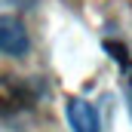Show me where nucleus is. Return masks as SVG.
Segmentation results:
<instances>
[{
  "mask_svg": "<svg viewBox=\"0 0 132 132\" xmlns=\"http://www.w3.org/2000/svg\"><path fill=\"white\" fill-rule=\"evenodd\" d=\"M28 49H31V40H28L25 25H22L19 19H12V15H3V12H0V55L19 59V55H25Z\"/></svg>",
  "mask_w": 132,
  "mask_h": 132,
  "instance_id": "nucleus-2",
  "label": "nucleus"
},
{
  "mask_svg": "<svg viewBox=\"0 0 132 132\" xmlns=\"http://www.w3.org/2000/svg\"><path fill=\"white\" fill-rule=\"evenodd\" d=\"M126 74H129V80H126V92H129V108H132V65H129Z\"/></svg>",
  "mask_w": 132,
  "mask_h": 132,
  "instance_id": "nucleus-3",
  "label": "nucleus"
},
{
  "mask_svg": "<svg viewBox=\"0 0 132 132\" xmlns=\"http://www.w3.org/2000/svg\"><path fill=\"white\" fill-rule=\"evenodd\" d=\"M65 117L71 132H104L101 126V111L86 98H68L65 104Z\"/></svg>",
  "mask_w": 132,
  "mask_h": 132,
  "instance_id": "nucleus-1",
  "label": "nucleus"
}]
</instances>
